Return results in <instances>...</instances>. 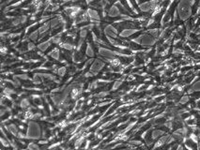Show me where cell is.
Here are the masks:
<instances>
[{
  "mask_svg": "<svg viewBox=\"0 0 200 150\" xmlns=\"http://www.w3.org/2000/svg\"><path fill=\"white\" fill-rule=\"evenodd\" d=\"M138 30L136 29H125L121 32L120 34V37H123V38H126V37H129L131 36V35H133L134 33H135V32H137Z\"/></svg>",
  "mask_w": 200,
  "mask_h": 150,
  "instance_id": "10",
  "label": "cell"
},
{
  "mask_svg": "<svg viewBox=\"0 0 200 150\" xmlns=\"http://www.w3.org/2000/svg\"><path fill=\"white\" fill-rule=\"evenodd\" d=\"M135 2H136V3H138V2H139V0H135Z\"/></svg>",
  "mask_w": 200,
  "mask_h": 150,
  "instance_id": "27",
  "label": "cell"
},
{
  "mask_svg": "<svg viewBox=\"0 0 200 150\" xmlns=\"http://www.w3.org/2000/svg\"><path fill=\"white\" fill-rule=\"evenodd\" d=\"M35 45L33 43H28V49H34Z\"/></svg>",
  "mask_w": 200,
  "mask_h": 150,
  "instance_id": "24",
  "label": "cell"
},
{
  "mask_svg": "<svg viewBox=\"0 0 200 150\" xmlns=\"http://www.w3.org/2000/svg\"><path fill=\"white\" fill-rule=\"evenodd\" d=\"M33 82H34V84H36V85H40L41 81V76L40 74H35L34 75V80H33Z\"/></svg>",
  "mask_w": 200,
  "mask_h": 150,
  "instance_id": "15",
  "label": "cell"
},
{
  "mask_svg": "<svg viewBox=\"0 0 200 150\" xmlns=\"http://www.w3.org/2000/svg\"><path fill=\"white\" fill-rule=\"evenodd\" d=\"M28 105H29V102H28V100H22V102H21V106L23 107V108H27V107H28Z\"/></svg>",
  "mask_w": 200,
  "mask_h": 150,
  "instance_id": "19",
  "label": "cell"
},
{
  "mask_svg": "<svg viewBox=\"0 0 200 150\" xmlns=\"http://www.w3.org/2000/svg\"><path fill=\"white\" fill-rule=\"evenodd\" d=\"M158 3V0H151L140 5V9L142 11H150L151 9H156V5Z\"/></svg>",
  "mask_w": 200,
  "mask_h": 150,
  "instance_id": "4",
  "label": "cell"
},
{
  "mask_svg": "<svg viewBox=\"0 0 200 150\" xmlns=\"http://www.w3.org/2000/svg\"><path fill=\"white\" fill-rule=\"evenodd\" d=\"M191 5L189 4L186 0H182L179 3V8H178V12L179 14V18L181 20H186L190 17L191 15Z\"/></svg>",
  "mask_w": 200,
  "mask_h": 150,
  "instance_id": "1",
  "label": "cell"
},
{
  "mask_svg": "<svg viewBox=\"0 0 200 150\" xmlns=\"http://www.w3.org/2000/svg\"><path fill=\"white\" fill-rule=\"evenodd\" d=\"M109 15L111 17H117V16H119L121 14H120V11H119V9L117 6H113V7H111L110 11H109Z\"/></svg>",
  "mask_w": 200,
  "mask_h": 150,
  "instance_id": "9",
  "label": "cell"
},
{
  "mask_svg": "<svg viewBox=\"0 0 200 150\" xmlns=\"http://www.w3.org/2000/svg\"><path fill=\"white\" fill-rule=\"evenodd\" d=\"M49 56H51L54 59L58 60L59 59V50L58 49H54L52 52L49 53Z\"/></svg>",
  "mask_w": 200,
  "mask_h": 150,
  "instance_id": "12",
  "label": "cell"
},
{
  "mask_svg": "<svg viewBox=\"0 0 200 150\" xmlns=\"http://www.w3.org/2000/svg\"><path fill=\"white\" fill-rule=\"evenodd\" d=\"M61 47H63L64 49H67V50H72V48H73V46L70 43H62L61 44Z\"/></svg>",
  "mask_w": 200,
  "mask_h": 150,
  "instance_id": "17",
  "label": "cell"
},
{
  "mask_svg": "<svg viewBox=\"0 0 200 150\" xmlns=\"http://www.w3.org/2000/svg\"><path fill=\"white\" fill-rule=\"evenodd\" d=\"M88 18L90 19V21L92 22H95V21H99L100 20V16L99 13L97 12L96 11H93V9H88Z\"/></svg>",
  "mask_w": 200,
  "mask_h": 150,
  "instance_id": "8",
  "label": "cell"
},
{
  "mask_svg": "<svg viewBox=\"0 0 200 150\" xmlns=\"http://www.w3.org/2000/svg\"><path fill=\"white\" fill-rule=\"evenodd\" d=\"M104 32L108 37H113V38H115V39L118 37V30L116 29L113 25H110V24L107 25V26L105 27Z\"/></svg>",
  "mask_w": 200,
  "mask_h": 150,
  "instance_id": "7",
  "label": "cell"
},
{
  "mask_svg": "<svg viewBox=\"0 0 200 150\" xmlns=\"http://www.w3.org/2000/svg\"><path fill=\"white\" fill-rule=\"evenodd\" d=\"M28 147H29V148H39V146L36 145H34V143H32L31 145H29V146H28Z\"/></svg>",
  "mask_w": 200,
  "mask_h": 150,
  "instance_id": "23",
  "label": "cell"
},
{
  "mask_svg": "<svg viewBox=\"0 0 200 150\" xmlns=\"http://www.w3.org/2000/svg\"><path fill=\"white\" fill-rule=\"evenodd\" d=\"M163 133V131H161V130H155V131H154V132L152 133V138H154V139H155V138H158V137L162 135Z\"/></svg>",
  "mask_w": 200,
  "mask_h": 150,
  "instance_id": "18",
  "label": "cell"
},
{
  "mask_svg": "<svg viewBox=\"0 0 200 150\" xmlns=\"http://www.w3.org/2000/svg\"><path fill=\"white\" fill-rule=\"evenodd\" d=\"M134 41L136 43L141 44V45H143V46H152L153 44L155 43V40H154L152 37L148 36L147 34L138 37L137 39L134 40Z\"/></svg>",
  "mask_w": 200,
  "mask_h": 150,
  "instance_id": "3",
  "label": "cell"
},
{
  "mask_svg": "<svg viewBox=\"0 0 200 150\" xmlns=\"http://www.w3.org/2000/svg\"><path fill=\"white\" fill-rule=\"evenodd\" d=\"M41 133L40 126H39L36 122H34V121H31V122H29V127H28L27 138L39 139L41 137Z\"/></svg>",
  "mask_w": 200,
  "mask_h": 150,
  "instance_id": "2",
  "label": "cell"
},
{
  "mask_svg": "<svg viewBox=\"0 0 200 150\" xmlns=\"http://www.w3.org/2000/svg\"><path fill=\"white\" fill-rule=\"evenodd\" d=\"M39 34H40V32H39L38 30L37 31H35L33 32L31 35H30V39L32 40H38V37H39Z\"/></svg>",
  "mask_w": 200,
  "mask_h": 150,
  "instance_id": "16",
  "label": "cell"
},
{
  "mask_svg": "<svg viewBox=\"0 0 200 150\" xmlns=\"http://www.w3.org/2000/svg\"><path fill=\"white\" fill-rule=\"evenodd\" d=\"M86 55H88V56H90V57L94 56V52H93L92 48L90 47V45H89V44L88 45V47H86Z\"/></svg>",
  "mask_w": 200,
  "mask_h": 150,
  "instance_id": "14",
  "label": "cell"
},
{
  "mask_svg": "<svg viewBox=\"0 0 200 150\" xmlns=\"http://www.w3.org/2000/svg\"><path fill=\"white\" fill-rule=\"evenodd\" d=\"M51 41H52V40L45 41V42L40 44V45H38V48H39V49H40L41 51H43H43H45L48 47H49V46L51 45Z\"/></svg>",
  "mask_w": 200,
  "mask_h": 150,
  "instance_id": "11",
  "label": "cell"
},
{
  "mask_svg": "<svg viewBox=\"0 0 200 150\" xmlns=\"http://www.w3.org/2000/svg\"><path fill=\"white\" fill-rule=\"evenodd\" d=\"M65 72H66V68H60L59 69H58V71H57V73H58V74L60 75V76H64L65 75Z\"/></svg>",
  "mask_w": 200,
  "mask_h": 150,
  "instance_id": "20",
  "label": "cell"
},
{
  "mask_svg": "<svg viewBox=\"0 0 200 150\" xmlns=\"http://www.w3.org/2000/svg\"><path fill=\"white\" fill-rule=\"evenodd\" d=\"M121 85V81H120V80H119V81L116 82L115 85H114V87H113V89H114V90H115V89H117V88L119 87V85Z\"/></svg>",
  "mask_w": 200,
  "mask_h": 150,
  "instance_id": "22",
  "label": "cell"
},
{
  "mask_svg": "<svg viewBox=\"0 0 200 150\" xmlns=\"http://www.w3.org/2000/svg\"><path fill=\"white\" fill-rule=\"evenodd\" d=\"M99 54L102 56H104L107 60H113L115 59L116 52H112L109 49H105V48H99Z\"/></svg>",
  "mask_w": 200,
  "mask_h": 150,
  "instance_id": "5",
  "label": "cell"
},
{
  "mask_svg": "<svg viewBox=\"0 0 200 150\" xmlns=\"http://www.w3.org/2000/svg\"><path fill=\"white\" fill-rule=\"evenodd\" d=\"M91 1H93V0H86V2H88V3H89V2H91Z\"/></svg>",
  "mask_w": 200,
  "mask_h": 150,
  "instance_id": "26",
  "label": "cell"
},
{
  "mask_svg": "<svg viewBox=\"0 0 200 150\" xmlns=\"http://www.w3.org/2000/svg\"><path fill=\"white\" fill-rule=\"evenodd\" d=\"M187 100H188V97H183L182 100L180 101V102H181V103H184V102H186Z\"/></svg>",
  "mask_w": 200,
  "mask_h": 150,
  "instance_id": "25",
  "label": "cell"
},
{
  "mask_svg": "<svg viewBox=\"0 0 200 150\" xmlns=\"http://www.w3.org/2000/svg\"><path fill=\"white\" fill-rule=\"evenodd\" d=\"M9 131H11L14 136H16V135L18 134L17 129H16L15 125H11V126H9Z\"/></svg>",
  "mask_w": 200,
  "mask_h": 150,
  "instance_id": "13",
  "label": "cell"
},
{
  "mask_svg": "<svg viewBox=\"0 0 200 150\" xmlns=\"http://www.w3.org/2000/svg\"><path fill=\"white\" fill-rule=\"evenodd\" d=\"M104 64L102 61H100V60H95V62L93 63V65L91 66V68H90V72H91L93 75H96L97 73L104 68Z\"/></svg>",
  "mask_w": 200,
  "mask_h": 150,
  "instance_id": "6",
  "label": "cell"
},
{
  "mask_svg": "<svg viewBox=\"0 0 200 150\" xmlns=\"http://www.w3.org/2000/svg\"><path fill=\"white\" fill-rule=\"evenodd\" d=\"M86 33H88V31H86V28H82V29H81V34H80V36H81V38H83V39H85V38L86 37Z\"/></svg>",
  "mask_w": 200,
  "mask_h": 150,
  "instance_id": "21",
  "label": "cell"
}]
</instances>
